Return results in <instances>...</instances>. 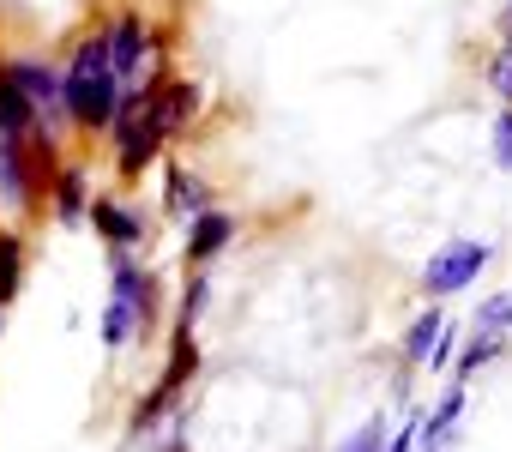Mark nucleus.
<instances>
[{
  "instance_id": "nucleus-1",
  "label": "nucleus",
  "mask_w": 512,
  "mask_h": 452,
  "mask_svg": "<svg viewBox=\"0 0 512 452\" xmlns=\"http://www.w3.org/2000/svg\"><path fill=\"white\" fill-rule=\"evenodd\" d=\"M115 103H121V79L109 67V49H103V37H85L61 73V115L85 133H109Z\"/></svg>"
},
{
  "instance_id": "nucleus-2",
  "label": "nucleus",
  "mask_w": 512,
  "mask_h": 452,
  "mask_svg": "<svg viewBox=\"0 0 512 452\" xmlns=\"http://www.w3.org/2000/svg\"><path fill=\"white\" fill-rule=\"evenodd\" d=\"M151 326H157V278L133 254H115V266H109V308H103V350L121 356Z\"/></svg>"
},
{
  "instance_id": "nucleus-3",
  "label": "nucleus",
  "mask_w": 512,
  "mask_h": 452,
  "mask_svg": "<svg viewBox=\"0 0 512 452\" xmlns=\"http://www.w3.org/2000/svg\"><path fill=\"white\" fill-rule=\"evenodd\" d=\"M193 368H199V344H193V326H175V338H169V362H163V374H157L151 398L133 410V428H151L157 416H169V410H175V398L187 392Z\"/></svg>"
},
{
  "instance_id": "nucleus-4",
  "label": "nucleus",
  "mask_w": 512,
  "mask_h": 452,
  "mask_svg": "<svg viewBox=\"0 0 512 452\" xmlns=\"http://www.w3.org/2000/svg\"><path fill=\"white\" fill-rule=\"evenodd\" d=\"M494 260V248L488 242H446L428 266H422V296L428 302H440V296H458V290H470L476 278H482V266Z\"/></svg>"
},
{
  "instance_id": "nucleus-5",
  "label": "nucleus",
  "mask_w": 512,
  "mask_h": 452,
  "mask_svg": "<svg viewBox=\"0 0 512 452\" xmlns=\"http://www.w3.org/2000/svg\"><path fill=\"white\" fill-rule=\"evenodd\" d=\"M103 49H109V67H115L121 91H133V85H139V73H145V61L157 55V37L145 31V19H139V13H121V19L103 31Z\"/></svg>"
},
{
  "instance_id": "nucleus-6",
  "label": "nucleus",
  "mask_w": 512,
  "mask_h": 452,
  "mask_svg": "<svg viewBox=\"0 0 512 452\" xmlns=\"http://www.w3.org/2000/svg\"><path fill=\"white\" fill-rule=\"evenodd\" d=\"M31 139H13V133H0V193H7L19 211L37 205V175H31Z\"/></svg>"
},
{
  "instance_id": "nucleus-7",
  "label": "nucleus",
  "mask_w": 512,
  "mask_h": 452,
  "mask_svg": "<svg viewBox=\"0 0 512 452\" xmlns=\"http://www.w3.org/2000/svg\"><path fill=\"white\" fill-rule=\"evenodd\" d=\"M229 242H235V217H229V211L205 205L199 217H187V260H193V266H211Z\"/></svg>"
},
{
  "instance_id": "nucleus-8",
  "label": "nucleus",
  "mask_w": 512,
  "mask_h": 452,
  "mask_svg": "<svg viewBox=\"0 0 512 452\" xmlns=\"http://www.w3.org/2000/svg\"><path fill=\"white\" fill-rule=\"evenodd\" d=\"M91 223H97V236L115 248V254H133V248H145V223L121 205V199H91V211H85Z\"/></svg>"
},
{
  "instance_id": "nucleus-9",
  "label": "nucleus",
  "mask_w": 512,
  "mask_h": 452,
  "mask_svg": "<svg viewBox=\"0 0 512 452\" xmlns=\"http://www.w3.org/2000/svg\"><path fill=\"white\" fill-rule=\"evenodd\" d=\"M0 67H7V79L37 103V115H55L61 109V73L49 61H0Z\"/></svg>"
},
{
  "instance_id": "nucleus-10",
  "label": "nucleus",
  "mask_w": 512,
  "mask_h": 452,
  "mask_svg": "<svg viewBox=\"0 0 512 452\" xmlns=\"http://www.w3.org/2000/svg\"><path fill=\"white\" fill-rule=\"evenodd\" d=\"M49 205H55V217L67 223H85V211H91V193H85V169L79 163H55L49 169Z\"/></svg>"
},
{
  "instance_id": "nucleus-11",
  "label": "nucleus",
  "mask_w": 512,
  "mask_h": 452,
  "mask_svg": "<svg viewBox=\"0 0 512 452\" xmlns=\"http://www.w3.org/2000/svg\"><path fill=\"white\" fill-rule=\"evenodd\" d=\"M464 416V386H446V398L434 404V416L416 422V452H446L452 446V428Z\"/></svg>"
},
{
  "instance_id": "nucleus-12",
  "label": "nucleus",
  "mask_w": 512,
  "mask_h": 452,
  "mask_svg": "<svg viewBox=\"0 0 512 452\" xmlns=\"http://www.w3.org/2000/svg\"><path fill=\"white\" fill-rule=\"evenodd\" d=\"M37 121H43V115H37V103H31V97L7 79V67H0V133L31 139V133H37Z\"/></svg>"
},
{
  "instance_id": "nucleus-13",
  "label": "nucleus",
  "mask_w": 512,
  "mask_h": 452,
  "mask_svg": "<svg viewBox=\"0 0 512 452\" xmlns=\"http://www.w3.org/2000/svg\"><path fill=\"white\" fill-rule=\"evenodd\" d=\"M163 199H169V211H175V217H199V211L211 205V187H205L193 169L169 163V193H163Z\"/></svg>"
},
{
  "instance_id": "nucleus-14",
  "label": "nucleus",
  "mask_w": 512,
  "mask_h": 452,
  "mask_svg": "<svg viewBox=\"0 0 512 452\" xmlns=\"http://www.w3.org/2000/svg\"><path fill=\"white\" fill-rule=\"evenodd\" d=\"M440 308H422L416 320H410V332H404V362L410 368H428V350H434V338H440Z\"/></svg>"
},
{
  "instance_id": "nucleus-15",
  "label": "nucleus",
  "mask_w": 512,
  "mask_h": 452,
  "mask_svg": "<svg viewBox=\"0 0 512 452\" xmlns=\"http://www.w3.org/2000/svg\"><path fill=\"white\" fill-rule=\"evenodd\" d=\"M506 356V332H470V344L458 350V386L476 374V368H488V362H500Z\"/></svg>"
},
{
  "instance_id": "nucleus-16",
  "label": "nucleus",
  "mask_w": 512,
  "mask_h": 452,
  "mask_svg": "<svg viewBox=\"0 0 512 452\" xmlns=\"http://www.w3.org/2000/svg\"><path fill=\"white\" fill-rule=\"evenodd\" d=\"M25 284V242L13 230H0V308H7Z\"/></svg>"
},
{
  "instance_id": "nucleus-17",
  "label": "nucleus",
  "mask_w": 512,
  "mask_h": 452,
  "mask_svg": "<svg viewBox=\"0 0 512 452\" xmlns=\"http://www.w3.org/2000/svg\"><path fill=\"white\" fill-rule=\"evenodd\" d=\"M205 302H211V278H205V272H193V278H187V290H181V302H175V326H199Z\"/></svg>"
},
{
  "instance_id": "nucleus-18",
  "label": "nucleus",
  "mask_w": 512,
  "mask_h": 452,
  "mask_svg": "<svg viewBox=\"0 0 512 452\" xmlns=\"http://www.w3.org/2000/svg\"><path fill=\"white\" fill-rule=\"evenodd\" d=\"M470 332H512V290H500V296H488V302L476 308V320H470Z\"/></svg>"
},
{
  "instance_id": "nucleus-19",
  "label": "nucleus",
  "mask_w": 512,
  "mask_h": 452,
  "mask_svg": "<svg viewBox=\"0 0 512 452\" xmlns=\"http://www.w3.org/2000/svg\"><path fill=\"white\" fill-rule=\"evenodd\" d=\"M494 163H500V169H512V109H500V115H494Z\"/></svg>"
}]
</instances>
